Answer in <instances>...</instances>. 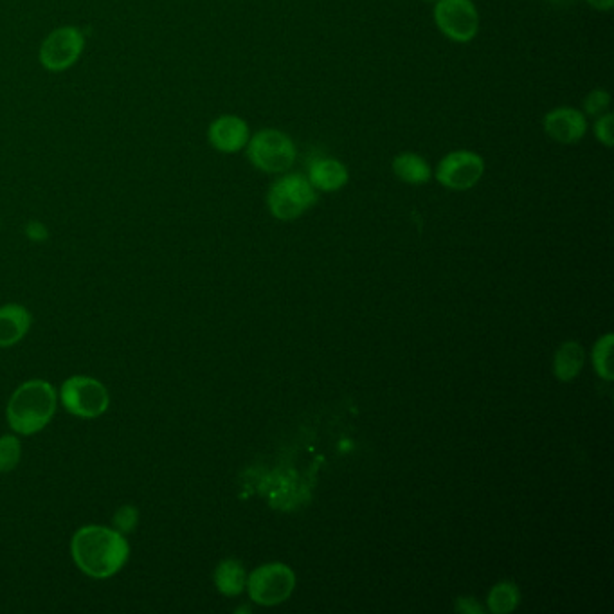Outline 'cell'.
Wrapping results in <instances>:
<instances>
[{"instance_id": "cell-4", "label": "cell", "mask_w": 614, "mask_h": 614, "mask_svg": "<svg viewBox=\"0 0 614 614\" xmlns=\"http://www.w3.org/2000/svg\"><path fill=\"white\" fill-rule=\"evenodd\" d=\"M317 202V191L305 175L287 173L274 182L267 204L278 220H296Z\"/></svg>"}, {"instance_id": "cell-19", "label": "cell", "mask_w": 614, "mask_h": 614, "mask_svg": "<svg viewBox=\"0 0 614 614\" xmlns=\"http://www.w3.org/2000/svg\"><path fill=\"white\" fill-rule=\"evenodd\" d=\"M20 452L22 449L17 436L6 434L0 438V474L11 472L19 465Z\"/></svg>"}, {"instance_id": "cell-22", "label": "cell", "mask_w": 614, "mask_h": 614, "mask_svg": "<svg viewBox=\"0 0 614 614\" xmlns=\"http://www.w3.org/2000/svg\"><path fill=\"white\" fill-rule=\"evenodd\" d=\"M613 125V114H609V112H605V114L596 118L593 132H595L596 141L602 143L605 148H611L614 145Z\"/></svg>"}, {"instance_id": "cell-2", "label": "cell", "mask_w": 614, "mask_h": 614, "mask_svg": "<svg viewBox=\"0 0 614 614\" xmlns=\"http://www.w3.org/2000/svg\"><path fill=\"white\" fill-rule=\"evenodd\" d=\"M58 395L46 380H28L10 398L8 422L15 433H38L55 416Z\"/></svg>"}, {"instance_id": "cell-1", "label": "cell", "mask_w": 614, "mask_h": 614, "mask_svg": "<svg viewBox=\"0 0 614 614\" xmlns=\"http://www.w3.org/2000/svg\"><path fill=\"white\" fill-rule=\"evenodd\" d=\"M76 566L92 578H109L127 564L130 546L123 533L105 526H83L71 541Z\"/></svg>"}, {"instance_id": "cell-6", "label": "cell", "mask_w": 614, "mask_h": 614, "mask_svg": "<svg viewBox=\"0 0 614 614\" xmlns=\"http://www.w3.org/2000/svg\"><path fill=\"white\" fill-rule=\"evenodd\" d=\"M60 400L65 409L80 418H96L109 409V391L100 380L76 375L64 382Z\"/></svg>"}, {"instance_id": "cell-11", "label": "cell", "mask_w": 614, "mask_h": 614, "mask_svg": "<svg viewBox=\"0 0 614 614\" xmlns=\"http://www.w3.org/2000/svg\"><path fill=\"white\" fill-rule=\"evenodd\" d=\"M208 137L209 143L218 152L236 154L247 146L251 139V132L244 119L227 114V116L215 119L209 125Z\"/></svg>"}, {"instance_id": "cell-13", "label": "cell", "mask_w": 614, "mask_h": 614, "mask_svg": "<svg viewBox=\"0 0 614 614\" xmlns=\"http://www.w3.org/2000/svg\"><path fill=\"white\" fill-rule=\"evenodd\" d=\"M33 317L22 305L0 307V348L19 343L28 334Z\"/></svg>"}, {"instance_id": "cell-26", "label": "cell", "mask_w": 614, "mask_h": 614, "mask_svg": "<svg viewBox=\"0 0 614 614\" xmlns=\"http://www.w3.org/2000/svg\"><path fill=\"white\" fill-rule=\"evenodd\" d=\"M424 2H429V4H434V2H436V0H424Z\"/></svg>"}, {"instance_id": "cell-5", "label": "cell", "mask_w": 614, "mask_h": 614, "mask_svg": "<svg viewBox=\"0 0 614 614\" xmlns=\"http://www.w3.org/2000/svg\"><path fill=\"white\" fill-rule=\"evenodd\" d=\"M434 24L443 37L456 44H467L479 31V13L472 0H436Z\"/></svg>"}, {"instance_id": "cell-10", "label": "cell", "mask_w": 614, "mask_h": 614, "mask_svg": "<svg viewBox=\"0 0 614 614\" xmlns=\"http://www.w3.org/2000/svg\"><path fill=\"white\" fill-rule=\"evenodd\" d=\"M542 127L546 136L560 145H575L586 137L587 118L582 110L573 107H557L550 110L544 119Z\"/></svg>"}, {"instance_id": "cell-9", "label": "cell", "mask_w": 614, "mask_h": 614, "mask_svg": "<svg viewBox=\"0 0 614 614\" xmlns=\"http://www.w3.org/2000/svg\"><path fill=\"white\" fill-rule=\"evenodd\" d=\"M83 46H85V38L80 29L71 28V26L55 29L42 44L40 64L53 73L65 71L78 62Z\"/></svg>"}, {"instance_id": "cell-16", "label": "cell", "mask_w": 614, "mask_h": 614, "mask_svg": "<svg viewBox=\"0 0 614 614\" xmlns=\"http://www.w3.org/2000/svg\"><path fill=\"white\" fill-rule=\"evenodd\" d=\"M584 366V350L578 343H566L560 346L555 355V375L560 380H571L577 377Z\"/></svg>"}, {"instance_id": "cell-20", "label": "cell", "mask_w": 614, "mask_h": 614, "mask_svg": "<svg viewBox=\"0 0 614 614\" xmlns=\"http://www.w3.org/2000/svg\"><path fill=\"white\" fill-rule=\"evenodd\" d=\"M611 107V94L605 89H593L587 94L582 103V112L589 118H598Z\"/></svg>"}, {"instance_id": "cell-12", "label": "cell", "mask_w": 614, "mask_h": 614, "mask_svg": "<svg viewBox=\"0 0 614 614\" xmlns=\"http://www.w3.org/2000/svg\"><path fill=\"white\" fill-rule=\"evenodd\" d=\"M307 179L316 191L334 193L348 184L350 173L341 161L334 157H317L308 166Z\"/></svg>"}, {"instance_id": "cell-27", "label": "cell", "mask_w": 614, "mask_h": 614, "mask_svg": "<svg viewBox=\"0 0 614 614\" xmlns=\"http://www.w3.org/2000/svg\"><path fill=\"white\" fill-rule=\"evenodd\" d=\"M551 2H562V0H551Z\"/></svg>"}, {"instance_id": "cell-3", "label": "cell", "mask_w": 614, "mask_h": 614, "mask_svg": "<svg viewBox=\"0 0 614 614\" xmlns=\"http://www.w3.org/2000/svg\"><path fill=\"white\" fill-rule=\"evenodd\" d=\"M247 159L260 172L280 175L289 172L298 159V148L278 128H263L247 143Z\"/></svg>"}, {"instance_id": "cell-14", "label": "cell", "mask_w": 614, "mask_h": 614, "mask_svg": "<svg viewBox=\"0 0 614 614\" xmlns=\"http://www.w3.org/2000/svg\"><path fill=\"white\" fill-rule=\"evenodd\" d=\"M393 173L397 175V179H400L406 184H413V186H420L425 182L431 181L433 172H431V166L425 161L422 155L413 154V152H404V154L397 155L393 159Z\"/></svg>"}, {"instance_id": "cell-7", "label": "cell", "mask_w": 614, "mask_h": 614, "mask_svg": "<svg viewBox=\"0 0 614 614\" xmlns=\"http://www.w3.org/2000/svg\"><path fill=\"white\" fill-rule=\"evenodd\" d=\"M485 173V159L470 150H454L436 166L434 177L443 188L452 191L472 190Z\"/></svg>"}, {"instance_id": "cell-17", "label": "cell", "mask_w": 614, "mask_h": 614, "mask_svg": "<svg viewBox=\"0 0 614 614\" xmlns=\"http://www.w3.org/2000/svg\"><path fill=\"white\" fill-rule=\"evenodd\" d=\"M521 595H519V589L510 584V582H503V584H497L490 595H488V607L490 611L496 614H508L514 611L515 607L519 605Z\"/></svg>"}, {"instance_id": "cell-24", "label": "cell", "mask_w": 614, "mask_h": 614, "mask_svg": "<svg viewBox=\"0 0 614 614\" xmlns=\"http://www.w3.org/2000/svg\"><path fill=\"white\" fill-rule=\"evenodd\" d=\"M458 611H461V613H481L483 609H481L474 600L460 598V602H458Z\"/></svg>"}, {"instance_id": "cell-23", "label": "cell", "mask_w": 614, "mask_h": 614, "mask_svg": "<svg viewBox=\"0 0 614 614\" xmlns=\"http://www.w3.org/2000/svg\"><path fill=\"white\" fill-rule=\"evenodd\" d=\"M26 235H28L29 240H33V242H44L47 238V229L42 222H37V220H33V222H29L28 226H26Z\"/></svg>"}, {"instance_id": "cell-15", "label": "cell", "mask_w": 614, "mask_h": 614, "mask_svg": "<svg viewBox=\"0 0 614 614\" xmlns=\"http://www.w3.org/2000/svg\"><path fill=\"white\" fill-rule=\"evenodd\" d=\"M215 584L222 595H240L247 586L244 566L238 560H222L215 571Z\"/></svg>"}, {"instance_id": "cell-21", "label": "cell", "mask_w": 614, "mask_h": 614, "mask_svg": "<svg viewBox=\"0 0 614 614\" xmlns=\"http://www.w3.org/2000/svg\"><path fill=\"white\" fill-rule=\"evenodd\" d=\"M114 530H118L119 533H130L136 530L137 523H139V510L136 506L125 505L119 508L118 512L114 514Z\"/></svg>"}, {"instance_id": "cell-8", "label": "cell", "mask_w": 614, "mask_h": 614, "mask_svg": "<svg viewBox=\"0 0 614 614\" xmlns=\"http://www.w3.org/2000/svg\"><path fill=\"white\" fill-rule=\"evenodd\" d=\"M249 595L256 604L276 605L285 602L296 586L294 571L285 564H265L247 580Z\"/></svg>"}, {"instance_id": "cell-25", "label": "cell", "mask_w": 614, "mask_h": 614, "mask_svg": "<svg viewBox=\"0 0 614 614\" xmlns=\"http://www.w3.org/2000/svg\"><path fill=\"white\" fill-rule=\"evenodd\" d=\"M587 4L598 11H611L614 8V0H586Z\"/></svg>"}, {"instance_id": "cell-18", "label": "cell", "mask_w": 614, "mask_h": 614, "mask_svg": "<svg viewBox=\"0 0 614 614\" xmlns=\"http://www.w3.org/2000/svg\"><path fill=\"white\" fill-rule=\"evenodd\" d=\"M593 362L600 377L613 379V335L607 334L596 343Z\"/></svg>"}]
</instances>
